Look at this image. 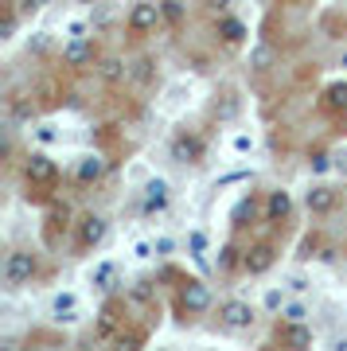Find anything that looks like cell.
I'll return each mask as SVG.
<instances>
[{
    "mask_svg": "<svg viewBox=\"0 0 347 351\" xmlns=\"http://www.w3.org/2000/svg\"><path fill=\"white\" fill-rule=\"evenodd\" d=\"M24 180H27V188H55L59 184V164L51 160L47 152H27Z\"/></svg>",
    "mask_w": 347,
    "mask_h": 351,
    "instance_id": "3957f363",
    "label": "cell"
},
{
    "mask_svg": "<svg viewBox=\"0 0 347 351\" xmlns=\"http://www.w3.org/2000/svg\"><path fill=\"white\" fill-rule=\"evenodd\" d=\"M176 301H180V313H184V316H203L215 304V297H211V285H207V281H199V277H184Z\"/></svg>",
    "mask_w": 347,
    "mask_h": 351,
    "instance_id": "6da1fadb",
    "label": "cell"
},
{
    "mask_svg": "<svg viewBox=\"0 0 347 351\" xmlns=\"http://www.w3.org/2000/svg\"><path fill=\"white\" fill-rule=\"evenodd\" d=\"M129 301H136V304H149V301H152V289H149V281H136V285L129 289Z\"/></svg>",
    "mask_w": 347,
    "mask_h": 351,
    "instance_id": "83f0119b",
    "label": "cell"
},
{
    "mask_svg": "<svg viewBox=\"0 0 347 351\" xmlns=\"http://www.w3.org/2000/svg\"><path fill=\"white\" fill-rule=\"evenodd\" d=\"M160 20H164V8H160V4H156V0H141V4H133V8H129V20H125V27H129V36H152Z\"/></svg>",
    "mask_w": 347,
    "mask_h": 351,
    "instance_id": "277c9868",
    "label": "cell"
},
{
    "mask_svg": "<svg viewBox=\"0 0 347 351\" xmlns=\"http://www.w3.org/2000/svg\"><path fill=\"white\" fill-rule=\"evenodd\" d=\"M203 246H207V234H199L195 230V234H191V250H203Z\"/></svg>",
    "mask_w": 347,
    "mask_h": 351,
    "instance_id": "d6a6232c",
    "label": "cell"
},
{
    "mask_svg": "<svg viewBox=\"0 0 347 351\" xmlns=\"http://www.w3.org/2000/svg\"><path fill=\"white\" fill-rule=\"evenodd\" d=\"M106 234H110V219L106 215H98V211H90V215H82L78 219V250L82 254H90V250H98L101 242H106Z\"/></svg>",
    "mask_w": 347,
    "mask_h": 351,
    "instance_id": "5b68a950",
    "label": "cell"
},
{
    "mask_svg": "<svg viewBox=\"0 0 347 351\" xmlns=\"http://www.w3.org/2000/svg\"><path fill=\"white\" fill-rule=\"evenodd\" d=\"M289 215H293V195L289 191H270V199H265V223H289Z\"/></svg>",
    "mask_w": 347,
    "mask_h": 351,
    "instance_id": "4fadbf2b",
    "label": "cell"
},
{
    "mask_svg": "<svg viewBox=\"0 0 347 351\" xmlns=\"http://www.w3.org/2000/svg\"><path fill=\"white\" fill-rule=\"evenodd\" d=\"M281 320H309V304H300V301L281 304Z\"/></svg>",
    "mask_w": 347,
    "mask_h": 351,
    "instance_id": "4316f807",
    "label": "cell"
},
{
    "mask_svg": "<svg viewBox=\"0 0 347 351\" xmlns=\"http://www.w3.org/2000/svg\"><path fill=\"white\" fill-rule=\"evenodd\" d=\"M168 184L164 180H149V188H145V215H156V211H164L168 207Z\"/></svg>",
    "mask_w": 347,
    "mask_h": 351,
    "instance_id": "2e32d148",
    "label": "cell"
},
{
    "mask_svg": "<svg viewBox=\"0 0 347 351\" xmlns=\"http://www.w3.org/2000/svg\"><path fill=\"white\" fill-rule=\"evenodd\" d=\"M82 4H98V0H82Z\"/></svg>",
    "mask_w": 347,
    "mask_h": 351,
    "instance_id": "d590c367",
    "label": "cell"
},
{
    "mask_svg": "<svg viewBox=\"0 0 347 351\" xmlns=\"http://www.w3.org/2000/svg\"><path fill=\"white\" fill-rule=\"evenodd\" d=\"M254 219H258V195H242V199L235 203V211H230V226L242 230V226H250Z\"/></svg>",
    "mask_w": 347,
    "mask_h": 351,
    "instance_id": "e0dca14e",
    "label": "cell"
},
{
    "mask_svg": "<svg viewBox=\"0 0 347 351\" xmlns=\"http://www.w3.org/2000/svg\"><path fill=\"white\" fill-rule=\"evenodd\" d=\"M344 121H347V110H344Z\"/></svg>",
    "mask_w": 347,
    "mask_h": 351,
    "instance_id": "8d00e7d4",
    "label": "cell"
},
{
    "mask_svg": "<svg viewBox=\"0 0 347 351\" xmlns=\"http://www.w3.org/2000/svg\"><path fill=\"white\" fill-rule=\"evenodd\" d=\"M129 71H133V66L125 63L121 55H101L98 59V75H101L106 86H121L125 78H129Z\"/></svg>",
    "mask_w": 347,
    "mask_h": 351,
    "instance_id": "7c38bea8",
    "label": "cell"
},
{
    "mask_svg": "<svg viewBox=\"0 0 347 351\" xmlns=\"http://www.w3.org/2000/svg\"><path fill=\"white\" fill-rule=\"evenodd\" d=\"M312 172H328V168H332V156H328V152H312Z\"/></svg>",
    "mask_w": 347,
    "mask_h": 351,
    "instance_id": "f546056e",
    "label": "cell"
},
{
    "mask_svg": "<svg viewBox=\"0 0 347 351\" xmlns=\"http://www.w3.org/2000/svg\"><path fill=\"white\" fill-rule=\"evenodd\" d=\"M51 313H55V320H78V297L75 293H59L51 301Z\"/></svg>",
    "mask_w": 347,
    "mask_h": 351,
    "instance_id": "d6986e66",
    "label": "cell"
},
{
    "mask_svg": "<svg viewBox=\"0 0 347 351\" xmlns=\"http://www.w3.org/2000/svg\"><path fill=\"white\" fill-rule=\"evenodd\" d=\"M39 274V262L32 250H12L4 258V289H24Z\"/></svg>",
    "mask_w": 347,
    "mask_h": 351,
    "instance_id": "7a4b0ae2",
    "label": "cell"
},
{
    "mask_svg": "<svg viewBox=\"0 0 347 351\" xmlns=\"http://www.w3.org/2000/svg\"><path fill=\"white\" fill-rule=\"evenodd\" d=\"M101 55H98V43L86 36H75L67 47H62V63L71 66V71H82V66H94Z\"/></svg>",
    "mask_w": 347,
    "mask_h": 351,
    "instance_id": "52a82bcc",
    "label": "cell"
},
{
    "mask_svg": "<svg viewBox=\"0 0 347 351\" xmlns=\"http://www.w3.org/2000/svg\"><path fill=\"white\" fill-rule=\"evenodd\" d=\"M265 304H270V308H281V304H285V297L273 289V293H265Z\"/></svg>",
    "mask_w": 347,
    "mask_h": 351,
    "instance_id": "1f68e13d",
    "label": "cell"
},
{
    "mask_svg": "<svg viewBox=\"0 0 347 351\" xmlns=\"http://www.w3.org/2000/svg\"><path fill=\"white\" fill-rule=\"evenodd\" d=\"M51 0H20V8H24V12H39V8H47Z\"/></svg>",
    "mask_w": 347,
    "mask_h": 351,
    "instance_id": "4dcf8cb0",
    "label": "cell"
},
{
    "mask_svg": "<svg viewBox=\"0 0 347 351\" xmlns=\"http://www.w3.org/2000/svg\"><path fill=\"white\" fill-rule=\"evenodd\" d=\"M219 39H223L226 47H238V43L246 39V24H242L238 16H223V20H219Z\"/></svg>",
    "mask_w": 347,
    "mask_h": 351,
    "instance_id": "ac0fdd59",
    "label": "cell"
},
{
    "mask_svg": "<svg viewBox=\"0 0 347 351\" xmlns=\"http://www.w3.org/2000/svg\"><path fill=\"white\" fill-rule=\"evenodd\" d=\"M335 203H339V195H335L332 188H324V184H316V188L304 195V207H309L312 215H332Z\"/></svg>",
    "mask_w": 347,
    "mask_h": 351,
    "instance_id": "5bb4252c",
    "label": "cell"
},
{
    "mask_svg": "<svg viewBox=\"0 0 347 351\" xmlns=\"http://www.w3.org/2000/svg\"><path fill=\"white\" fill-rule=\"evenodd\" d=\"M152 66H156V63H152L149 55H145V59H136V63H133V71H129V78H133L136 86H149V82H152V75H156Z\"/></svg>",
    "mask_w": 347,
    "mask_h": 351,
    "instance_id": "603a6c76",
    "label": "cell"
},
{
    "mask_svg": "<svg viewBox=\"0 0 347 351\" xmlns=\"http://www.w3.org/2000/svg\"><path fill=\"white\" fill-rule=\"evenodd\" d=\"M203 152H207V141L199 137V133H176L172 137V160L176 164H199L203 160Z\"/></svg>",
    "mask_w": 347,
    "mask_h": 351,
    "instance_id": "ba28073f",
    "label": "cell"
},
{
    "mask_svg": "<svg viewBox=\"0 0 347 351\" xmlns=\"http://www.w3.org/2000/svg\"><path fill=\"white\" fill-rule=\"evenodd\" d=\"M117 324H121V316H117V301H106L101 320H98V336L101 339H113V336H117Z\"/></svg>",
    "mask_w": 347,
    "mask_h": 351,
    "instance_id": "ffe728a7",
    "label": "cell"
},
{
    "mask_svg": "<svg viewBox=\"0 0 347 351\" xmlns=\"http://www.w3.org/2000/svg\"><path fill=\"white\" fill-rule=\"evenodd\" d=\"M273 262H277V250H273V242H258V246H250V250L242 254V269H246L250 277L270 274Z\"/></svg>",
    "mask_w": 347,
    "mask_h": 351,
    "instance_id": "30bf717a",
    "label": "cell"
},
{
    "mask_svg": "<svg viewBox=\"0 0 347 351\" xmlns=\"http://www.w3.org/2000/svg\"><path fill=\"white\" fill-rule=\"evenodd\" d=\"M320 250H324V242H320V234H304V242H300V262H309V258H320Z\"/></svg>",
    "mask_w": 347,
    "mask_h": 351,
    "instance_id": "d4e9b609",
    "label": "cell"
},
{
    "mask_svg": "<svg viewBox=\"0 0 347 351\" xmlns=\"http://www.w3.org/2000/svg\"><path fill=\"white\" fill-rule=\"evenodd\" d=\"M335 168H339V172L347 176V152H339V160H335Z\"/></svg>",
    "mask_w": 347,
    "mask_h": 351,
    "instance_id": "e575fe53",
    "label": "cell"
},
{
    "mask_svg": "<svg viewBox=\"0 0 347 351\" xmlns=\"http://www.w3.org/2000/svg\"><path fill=\"white\" fill-rule=\"evenodd\" d=\"M273 59H277V51H273L270 43H258V47L250 51V66H254L258 75H265V71H270V66H273Z\"/></svg>",
    "mask_w": 347,
    "mask_h": 351,
    "instance_id": "7402d4cb",
    "label": "cell"
},
{
    "mask_svg": "<svg viewBox=\"0 0 347 351\" xmlns=\"http://www.w3.org/2000/svg\"><path fill=\"white\" fill-rule=\"evenodd\" d=\"M160 8H164V20H168V24H184V4H180V0H160Z\"/></svg>",
    "mask_w": 347,
    "mask_h": 351,
    "instance_id": "484cf974",
    "label": "cell"
},
{
    "mask_svg": "<svg viewBox=\"0 0 347 351\" xmlns=\"http://www.w3.org/2000/svg\"><path fill=\"white\" fill-rule=\"evenodd\" d=\"M113 277H117V265H113V262H101L98 269H94V285H98L101 293H113Z\"/></svg>",
    "mask_w": 347,
    "mask_h": 351,
    "instance_id": "cb8c5ba5",
    "label": "cell"
},
{
    "mask_svg": "<svg viewBox=\"0 0 347 351\" xmlns=\"http://www.w3.org/2000/svg\"><path fill=\"white\" fill-rule=\"evenodd\" d=\"M16 24H20V16L8 8V12H4V20H0V39H12L16 36Z\"/></svg>",
    "mask_w": 347,
    "mask_h": 351,
    "instance_id": "f1b7e54d",
    "label": "cell"
},
{
    "mask_svg": "<svg viewBox=\"0 0 347 351\" xmlns=\"http://www.w3.org/2000/svg\"><path fill=\"white\" fill-rule=\"evenodd\" d=\"M242 246L238 242H226V246H219V254H215V269L219 274H235V269H242Z\"/></svg>",
    "mask_w": 347,
    "mask_h": 351,
    "instance_id": "9a60e30c",
    "label": "cell"
},
{
    "mask_svg": "<svg viewBox=\"0 0 347 351\" xmlns=\"http://www.w3.org/2000/svg\"><path fill=\"white\" fill-rule=\"evenodd\" d=\"M106 172H110V160H106L101 152H86V156L78 160V168H75V180L82 184V188H90V184H98Z\"/></svg>",
    "mask_w": 347,
    "mask_h": 351,
    "instance_id": "8fae6325",
    "label": "cell"
},
{
    "mask_svg": "<svg viewBox=\"0 0 347 351\" xmlns=\"http://www.w3.org/2000/svg\"><path fill=\"white\" fill-rule=\"evenodd\" d=\"M324 110H332V113L347 110V82H335V86L324 90Z\"/></svg>",
    "mask_w": 347,
    "mask_h": 351,
    "instance_id": "44dd1931",
    "label": "cell"
},
{
    "mask_svg": "<svg viewBox=\"0 0 347 351\" xmlns=\"http://www.w3.org/2000/svg\"><path fill=\"white\" fill-rule=\"evenodd\" d=\"M254 316H258L254 313V304L235 301V297L219 304V324H223L226 332H250V328H254Z\"/></svg>",
    "mask_w": 347,
    "mask_h": 351,
    "instance_id": "8992f818",
    "label": "cell"
},
{
    "mask_svg": "<svg viewBox=\"0 0 347 351\" xmlns=\"http://www.w3.org/2000/svg\"><path fill=\"white\" fill-rule=\"evenodd\" d=\"M277 343L289 351H304V348H312V328L304 320H281L277 324Z\"/></svg>",
    "mask_w": 347,
    "mask_h": 351,
    "instance_id": "9c48e42d",
    "label": "cell"
},
{
    "mask_svg": "<svg viewBox=\"0 0 347 351\" xmlns=\"http://www.w3.org/2000/svg\"><path fill=\"white\" fill-rule=\"evenodd\" d=\"M289 289H293V293H304L309 285H304V277H293V281H289Z\"/></svg>",
    "mask_w": 347,
    "mask_h": 351,
    "instance_id": "836d02e7",
    "label": "cell"
}]
</instances>
